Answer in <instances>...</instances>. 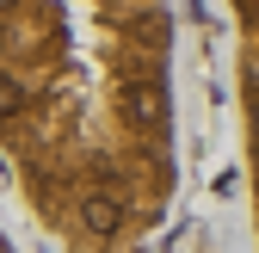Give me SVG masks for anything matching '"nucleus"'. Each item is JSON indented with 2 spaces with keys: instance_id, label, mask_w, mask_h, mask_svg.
Wrapping results in <instances>:
<instances>
[{
  "instance_id": "nucleus-1",
  "label": "nucleus",
  "mask_w": 259,
  "mask_h": 253,
  "mask_svg": "<svg viewBox=\"0 0 259 253\" xmlns=\"http://www.w3.org/2000/svg\"><path fill=\"white\" fill-rule=\"evenodd\" d=\"M123 111L142 123V130H154L160 117H167V87L160 80H130V93H123Z\"/></svg>"
},
{
  "instance_id": "nucleus-2",
  "label": "nucleus",
  "mask_w": 259,
  "mask_h": 253,
  "mask_svg": "<svg viewBox=\"0 0 259 253\" xmlns=\"http://www.w3.org/2000/svg\"><path fill=\"white\" fill-rule=\"evenodd\" d=\"M80 229H87V235H117V229H123V210H117V198H105V192H87V198H80Z\"/></svg>"
},
{
  "instance_id": "nucleus-3",
  "label": "nucleus",
  "mask_w": 259,
  "mask_h": 253,
  "mask_svg": "<svg viewBox=\"0 0 259 253\" xmlns=\"http://www.w3.org/2000/svg\"><path fill=\"white\" fill-rule=\"evenodd\" d=\"M7 7H19V0H0V13H7Z\"/></svg>"
}]
</instances>
